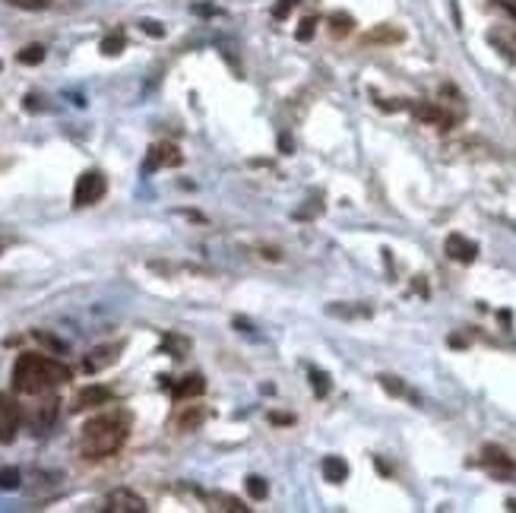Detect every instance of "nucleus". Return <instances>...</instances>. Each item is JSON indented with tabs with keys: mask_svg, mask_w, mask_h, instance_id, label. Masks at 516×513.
<instances>
[{
	"mask_svg": "<svg viewBox=\"0 0 516 513\" xmlns=\"http://www.w3.org/2000/svg\"><path fill=\"white\" fill-rule=\"evenodd\" d=\"M0 251H4V244H0Z\"/></svg>",
	"mask_w": 516,
	"mask_h": 513,
	"instance_id": "nucleus-27",
	"label": "nucleus"
},
{
	"mask_svg": "<svg viewBox=\"0 0 516 513\" xmlns=\"http://www.w3.org/2000/svg\"><path fill=\"white\" fill-rule=\"evenodd\" d=\"M114 400V394L108 387H99V384H95V387H86L83 390L80 396H76V412H83V409H95V406H108V402Z\"/></svg>",
	"mask_w": 516,
	"mask_h": 513,
	"instance_id": "nucleus-9",
	"label": "nucleus"
},
{
	"mask_svg": "<svg viewBox=\"0 0 516 513\" xmlns=\"http://www.w3.org/2000/svg\"><path fill=\"white\" fill-rule=\"evenodd\" d=\"M314 26H317V20H304V22H302V29H298V39L308 41L310 35H314Z\"/></svg>",
	"mask_w": 516,
	"mask_h": 513,
	"instance_id": "nucleus-26",
	"label": "nucleus"
},
{
	"mask_svg": "<svg viewBox=\"0 0 516 513\" xmlns=\"http://www.w3.org/2000/svg\"><path fill=\"white\" fill-rule=\"evenodd\" d=\"M22 482L20 469H0V491H16Z\"/></svg>",
	"mask_w": 516,
	"mask_h": 513,
	"instance_id": "nucleus-16",
	"label": "nucleus"
},
{
	"mask_svg": "<svg viewBox=\"0 0 516 513\" xmlns=\"http://www.w3.org/2000/svg\"><path fill=\"white\" fill-rule=\"evenodd\" d=\"M143 29H146V32L153 35V39H162V35H165V29H162L155 20H143Z\"/></svg>",
	"mask_w": 516,
	"mask_h": 513,
	"instance_id": "nucleus-25",
	"label": "nucleus"
},
{
	"mask_svg": "<svg viewBox=\"0 0 516 513\" xmlns=\"http://www.w3.org/2000/svg\"><path fill=\"white\" fill-rule=\"evenodd\" d=\"M485 463H488V466H501V469H513V463L507 460V454H503V450H494V447H485Z\"/></svg>",
	"mask_w": 516,
	"mask_h": 513,
	"instance_id": "nucleus-17",
	"label": "nucleus"
},
{
	"mask_svg": "<svg viewBox=\"0 0 516 513\" xmlns=\"http://www.w3.org/2000/svg\"><path fill=\"white\" fill-rule=\"evenodd\" d=\"M447 253L459 263H472L478 257V244H476V241H469V238H463V234H450V238H447Z\"/></svg>",
	"mask_w": 516,
	"mask_h": 513,
	"instance_id": "nucleus-7",
	"label": "nucleus"
},
{
	"mask_svg": "<svg viewBox=\"0 0 516 513\" xmlns=\"http://www.w3.org/2000/svg\"><path fill=\"white\" fill-rule=\"evenodd\" d=\"M70 380V367L61 365V361L48 358V355H20L13 365V390L16 394H29L39 396L48 394V390L61 387Z\"/></svg>",
	"mask_w": 516,
	"mask_h": 513,
	"instance_id": "nucleus-1",
	"label": "nucleus"
},
{
	"mask_svg": "<svg viewBox=\"0 0 516 513\" xmlns=\"http://www.w3.org/2000/svg\"><path fill=\"white\" fill-rule=\"evenodd\" d=\"M22 425V412L10 394H0V444H13Z\"/></svg>",
	"mask_w": 516,
	"mask_h": 513,
	"instance_id": "nucleus-4",
	"label": "nucleus"
},
{
	"mask_svg": "<svg viewBox=\"0 0 516 513\" xmlns=\"http://www.w3.org/2000/svg\"><path fill=\"white\" fill-rule=\"evenodd\" d=\"M380 384L389 390V394H396V396H409V390L399 384V377H380Z\"/></svg>",
	"mask_w": 516,
	"mask_h": 513,
	"instance_id": "nucleus-22",
	"label": "nucleus"
},
{
	"mask_svg": "<svg viewBox=\"0 0 516 513\" xmlns=\"http://www.w3.org/2000/svg\"><path fill=\"white\" fill-rule=\"evenodd\" d=\"M127 431H130V421L127 415L121 412H111V415H95L83 425V438H80V447H83V456L89 460H105V456L118 454L127 440Z\"/></svg>",
	"mask_w": 516,
	"mask_h": 513,
	"instance_id": "nucleus-2",
	"label": "nucleus"
},
{
	"mask_svg": "<svg viewBox=\"0 0 516 513\" xmlns=\"http://www.w3.org/2000/svg\"><path fill=\"white\" fill-rule=\"evenodd\" d=\"M203 390H206L203 374H188V377H181L178 384H171V396H175V400H194Z\"/></svg>",
	"mask_w": 516,
	"mask_h": 513,
	"instance_id": "nucleus-8",
	"label": "nucleus"
},
{
	"mask_svg": "<svg viewBox=\"0 0 516 513\" xmlns=\"http://www.w3.org/2000/svg\"><path fill=\"white\" fill-rule=\"evenodd\" d=\"M181 162H184V155L175 143H155V146L149 149L143 172H159V168H168V165L175 168V165H181Z\"/></svg>",
	"mask_w": 516,
	"mask_h": 513,
	"instance_id": "nucleus-5",
	"label": "nucleus"
},
{
	"mask_svg": "<svg viewBox=\"0 0 516 513\" xmlns=\"http://www.w3.org/2000/svg\"><path fill=\"white\" fill-rule=\"evenodd\" d=\"M13 7H20V10H45L51 0H10Z\"/></svg>",
	"mask_w": 516,
	"mask_h": 513,
	"instance_id": "nucleus-24",
	"label": "nucleus"
},
{
	"mask_svg": "<svg viewBox=\"0 0 516 513\" xmlns=\"http://www.w3.org/2000/svg\"><path fill=\"white\" fill-rule=\"evenodd\" d=\"M118 355H121V346H99L95 352H89L86 371L95 374V371H101V367L114 365V361H118Z\"/></svg>",
	"mask_w": 516,
	"mask_h": 513,
	"instance_id": "nucleus-11",
	"label": "nucleus"
},
{
	"mask_svg": "<svg viewBox=\"0 0 516 513\" xmlns=\"http://www.w3.org/2000/svg\"><path fill=\"white\" fill-rule=\"evenodd\" d=\"M342 32H352V16L336 13L333 16V35H342Z\"/></svg>",
	"mask_w": 516,
	"mask_h": 513,
	"instance_id": "nucleus-23",
	"label": "nucleus"
},
{
	"mask_svg": "<svg viewBox=\"0 0 516 513\" xmlns=\"http://www.w3.org/2000/svg\"><path fill=\"white\" fill-rule=\"evenodd\" d=\"M41 60H45V48L41 45H29L20 51V64H29V67H32V64H41Z\"/></svg>",
	"mask_w": 516,
	"mask_h": 513,
	"instance_id": "nucleus-19",
	"label": "nucleus"
},
{
	"mask_svg": "<svg viewBox=\"0 0 516 513\" xmlns=\"http://www.w3.org/2000/svg\"><path fill=\"white\" fill-rule=\"evenodd\" d=\"M105 510H111V513H143V510H146V500H143L136 491H130V488H118V491L108 494Z\"/></svg>",
	"mask_w": 516,
	"mask_h": 513,
	"instance_id": "nucleus-6",
	"label": "nucleus"
},
{
	"mask_svg": "<svg viewBox=\"0 0 516 513\" xmlns=\"http://www.w3.org/2000/svg\"><path fill=\"white\" fill-rule=\"evenodd\" d=\"M124 45H127V39H124V32H114V35H108V39H101V54H121L124 51Z\"/></svg>",
	"mask_w": 516,
	"mask_h": 513,
	"instance_id": "nucleus-15",
	"label": "nucleus"
},
{
	"mask_svg": "<svg viewBox=\"0 0 516 513\" xmlns=\"http://www.w3.org/2000/svg\"><path fill=\"white\" fill-rule=\"evenodd\" d=\"M0 67H4V64H0Z\"/></svg>",
	"mask_w": 516,
	"mask_h": 513,
	"instance_id": "nucleus-28",
	"label": "nucleus"
},
{
	"mask_svg": "<svg viewBox=\"0 0 516 513\" xmlns=\"http://www.w3.org/2000/svg\"><path fill=\"white\" fill-rule=\"evenodd\" d=\"M418 120H428V124H441V127H450V114L441 111L437 105H412Z\"/></svg>",
	"mask_w": 516,
	"mask_h": 513,
	"instance_id": "nucleus-13",
	"label": "nucleus"
},
{
	"mask_svg": "<svg viewBox=\"0 0 516 513\" xmlns=\"http://www.w3.org/2000/svg\"><path fill=\"white\" fill-rule=\"evenodd\" d=\"M310 387H314L317 396H327L329 394V374L317 371V367H310Z\"/></svg>",
	"mask_w": 516,
	"mask_h": 513,
	"instance_id": "nucleus-18",
	"label": "nucleus"
},
{
	"mask_svg": "<svg viewBox=\"0 0 516 513\" xmlns=\"http://www.w3.org/2000/svg\"><path fill=\"white\" fill-rule=\"evenodd\" d=\"M203 421V409H197V412H184L181 419H178V428L181 431H194V428H200Z\"/></svg>",
	"mask_w": 516,
	"mask_h": 513,
	"instance_id": "nucleus-20",
	"label": "nucleus"
},
{
	"mask_svg": "<svg viewBox=\"0 0 516 513\" xmlns=\"http://www.w3.org/2000/svg\"><path fill=\"white\" fill-rule=\"evenodd\" d=\"M298 4H302V0H279V4H275V10H273V16H275V20H285V16L292 13V7H298Z\"/></svg>",
	"mask_w": 516,
	"mask_h": 513,
	"instance_id": "nucleus-21",
	"label": "nucleus"
},
{
	"mask_svg": "<svg viewBox=\"0 0 516 513\" xmlns=\"http://www.w3.org/2000/svg\"><path fill=\"white\" fill-rule=\"evenodd\" d=\"M244 488H248V494L254 500H263L269 494V485L267 479H260V475H248V482H244Z\"/></svg>",
	"mask_w": 516,
	"mask_h": 513,
	"instance_id": "nucleus-14",
	"label": "nucleus"
},
{
	"mask_svg": "<svg viewBox=\"0 0 516 513\" xmlns=\"http://www.w3.org/2000/svg\"><path fill=\"white\" fill-rule=\"evenodd\" d=\"M57 409H61V402H57V396H48L45 402H39L32 412V428L35 431H45V428L54 425V419H57Z\"/></svg>",
	"mask_w": 516,
	"mask_h": 513,
	"instance_id": "nucleus-10",
	"label": "nucleus"
},
{
	"mask_svg": "<svg viewBox=\"0 0 516 513\" xmlns=\"http://www.w3.org/2000/svg\"><path fill=\"white\" fill-rule=\"evenodd\" d=\"M320 469H323V479L333 482V485H342V482H345V475H349V466H345V460H342V456H327Z\"/></svg>",
	"mask_w": 516,
	"mask_h": 513,
	"instance_id": "nucleus-12",
	"label": "nucleus"
},
{
	"mask_svg": "<svg viewBox=\"0 0 516 513\" xmlns=\"http://www.w3.org/2000/svg\"><path fill=\"white\" fill-rule=\"evenodd\" d=\"M108 190V181L101 172H83L80 178H76V187H74V207H92V203H99L101 197H105Z\"/></svg>",
	"mask_w": 516,
	"mask_h": 513,
	"instance_id": "nucleus-3",
	"label": "nucleus"
}]
</instances>
